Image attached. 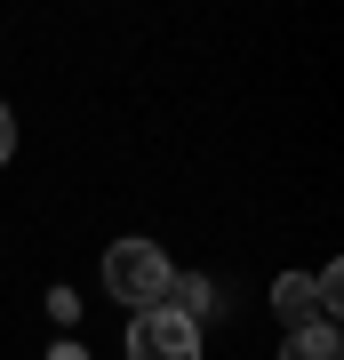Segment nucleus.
<instances>
[{"label":"nucleus","instance_id":"1","mask_svg":"<svg viewBox=\"0 0 344 360\" xmlns=\"http://www.w3.org/2000/svg\"><path fill=\"white\" fill-rule=\"evenodd\" d=\"M168 272H177V264H168L160 240H113V248H104V288H113L128 312H153L168 296Z\"/></svg>","mask_w":344,"mask_h":360},{"label":"nucleus","instance_id":"2","mask_svg":"<svg viewBox=\"0 0 344 360\" xmlns=\"http://www.w3.org/2000/svg\"><path fill=\"white\" fill-rule=\"evenodd\" d=\"M336 288H344V272L336 264H320V272H288V281H272V312L296 328H336Z\"/></svg>","mask_w":344,"mask_h":360},{"label":"nucleus","instance_id":"3","mask_svg":"<svg viewBox=\"0 0 344 360\" xmlns=\"http://www.w3.org/2000/svg\"><path fill=\"white\" fill-rule=\"evenodd\" d=\"M128 360H200V328H192L184 312L153 304V312L128 321Z\"/></svg>","mask_w":344,"mask_h":360},{"label":"nucleus","instance_id":"4","mask_svg":"<svg viewBox=\"0 0 344 360\" xmlns=\"http://www.w3.org/2000/svg\"><path fill=\"white\" fill-rule=\"evenodd\" d=\"M160 304H168V312H184V321L200 328L208 312L224 304V288H217V281H192V272H168V296H160Z\"/></svg>","mask_w":344,"mask_h":360},{"label":"nucleus","instance_id":"5","mask_svg":"<svg viewBox=\"0 0 344 360\" xmlns=\"http://www.w3.org/2000/svg\"><path fill=\"white\" fill-rule=\"evenodd\" d=\"M281 360H336V328H296L281 345Z\"/></svg>","mask_w":344,"mask_h":360},{"label":"nucleus","instance_id":"6","mask_svg":"<svg viewBox=\"0 0 344 360\" xmlns=\"http://www.w3.org/2000/svg\"><path fill=\"white\" fill-rule=\"evenodd\" d=\"M8 153H16V112L0 104V160H8Z\"/></svg>","mask_w":344,"mask_h":360}]
</instances>
